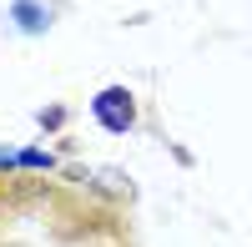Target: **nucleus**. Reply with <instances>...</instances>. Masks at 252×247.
Returning a JSON list of instances; mask_svg holds the SVG:
<instances>
[{
	"label": "nucleus",
	"instance_id": "nucleus-1",
	"mask_svg": "<svg viewBox=\"0 0 252 247\" xmlns=\"http://www.w3.org/2000/svg\"><path fill=\"white\" fill-rule=\"evenodd\" d=\"M96 116H101V126H106V131H126V126H131V96H126L121 86L101 91V96H96Z\"/></svg>",
	"mask_w": 252,
	"mask_h": 247
}]
</instances>
